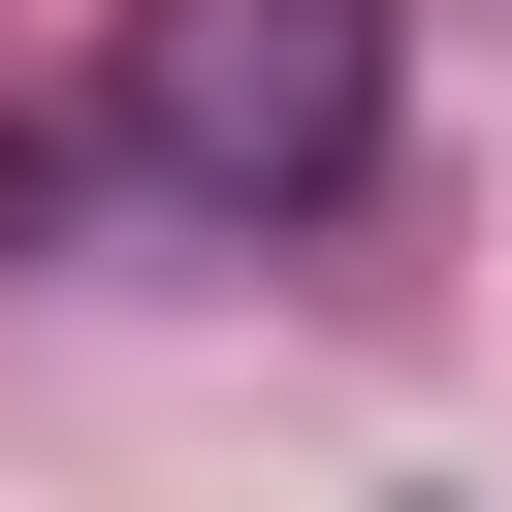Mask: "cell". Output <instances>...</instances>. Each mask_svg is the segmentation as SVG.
Segmentation results:
<instances>
[{
    "label": "cell",
    "mask_w": 512,
    "mask_h": 512,
    "mask_svg": "<svg viewBox=\"0 0 512 512\" xmlns=\"http://www.w3.org/2000/svg\"><path fill=\"white\" fill-rule=\"evenodd\" d=\"M384 0H128V160L160 192H352Z\"/></svg>",
    "instance_id": "6da1fadb"
}]
</instances>
